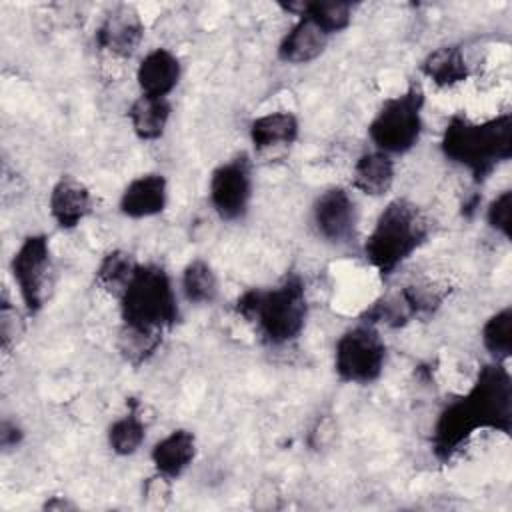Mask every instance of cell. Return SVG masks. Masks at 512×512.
Instances as JSON below:
<instances>
[{
    "instance_id": "cell-27",
    "label": "cell",
    "mask_w": 512,
    "mask_h": 512,
    "mask_svg": "<svg viewBox=\"0 0 512 512\" xmlns=\"http://www.w3.org/2000/svg\"><path fill=\"white\" fill-rule=\"evenodd\" d=\"M486 224L502 238H512V190H502L486 206Z\"/></svg>"
},
{
    "instance_id": "cell-4",
    "label": "cell",
    "mask_w": 512,
    "mask_h": 512,
    "mask_svg": "<svg viewBox=\"0 0 512 512\" xmlns=\"http://www.w3.org/2000/svg\"><path fill=\"white\" fill-rule=\"evenodd\" d=\"M118 300L124 328L160 334L180 322V300L168 270L154 262H138Z\"/></svg>"
},
{
    "instance_id": "cell-31",
    "label": "cell",
    "mask_w": 512,
    "mask_h": 512,
    "mask_svg": "<svg viewBox=\"0 0 512 512\" xmlns=\"http://www.w3.org/2000/svg\"><path fill=\"white\" fill-rule=\"evenodd\" d=\"M76 504L70 502V500H62V496H52L50 500H46L44 504V510H74Z\"/></svg>"
},
{
    "instance_id": "cell-21",
    "label": "cell",
    "mask_w": 512,
    "mask_h": 512,
    "mask_svg": "<svg viewBox=\"0 0 512 512\" xmlns=\"http://www.w3.org/2000/svg\"><path fill=\"white\" fill-rule=\"evenodd\" d=\"M146 440V422L140 412V404L136 400L128 402V410L118 416L106 432L108 448L116 456H132L136 454Z\"/></svg>"
},
{
    "instance_id": "cell-25",
    "label": "cell",
    "mask_w": 512,
    "mask_h": 512,
    "mask_svg": "<svg viewBox=\"0 0 512 512\" xmlns=\"http://www.w3.org/2000/svg\"><path fill=\"white\" fill-rule=\"evenodd\" d=\"M484 350L494 362H508L512 356V308L504 306L486 318L480 330Z\"/></svg>"
},
{
    "instance_id": "cell-7",
    "label": "cell",
    "mask_w": 512,
    "mask_h": 512,
    "mask_svg": "<svg viewBox=\"0 0 512 512\" xmlns=\"http://www.w3.org/2000/svg\"><path fill=\"white\" fill-rule=\"evenodd\" d=\"M54 272L50 238L42 232L24 236L10 258V276L28 316L40 314L48 304L54 288Z\"/></svg>"
},
{
    "instance_id": "cell-29",
    "label": "cell",
    "mask_w": 512,
    "mask_h": 512,
    "mask_svg": "<svg viewBox=\"0 0 512 512\" xmlns=\"http://www.w3.org/2000/svg\"><path fill=\"white\" fill-rule=\"evenodd\" d=\"M172 480H168V478H164V476H160V474H152L146 482H144V486H142V496H146V500L148 502H152V504H156V506H164L168 500H170V496H172Z\"/></svg>"
},
{
    "instance_id": "cell-23",
    "label": "cell",
    "mask_w": 512,
    "mask_h": 512,
    "mask_svg": "<svg viewBox=\"0 0 512 512\" xmlns=\"http://www.w3.org/2000/svg\"><path fill=\"white\" fill-rule=\"evenodd\" d=\"M280 8L292 16L308 14L330 36L344 32L354 18L352 2H282Z\"/></svg>"
},
{
    "instance_id": "cell-14",
    "label": "cell",
    "mask_w": 512,
    "mask_h": 512,
    "mask_svg": "<svg viewBox=\"0 0 512 512\" xmlns=\"http://www.w3.org/2000/svg\"><path fill=\"white\" fill-rule=\"evenodd\" d=\"M330 38L332 36L308 14H300L280 38L276 56L284 64L304 66L318 60L326 52Z\"/></svg>"
},
{
    "instance_id": "cell-19",
    "label": "cell",
    "mask_w": 512,
    "mask_h": 512,
    "mask_svg": "<svg viewBox=\"0 0 512 512\" xmlns=\"http://www.w3.org/2000/svg\"><path fill=\"white\" fill-rule=\"evenodd\" d=\"M128 122L134 136L142 142H156L164 136L172 118L170 98H154L138 94L128 106Z\"/></svg>"
},
{
    "instance_id": "cell-5",
    "label": "cell",
    "mask_w": 512,
    "mask_h": 512,
    "mask_svg": "<svg viewBox=\"0 0 512 512\" xmlns=\"http://www.w3.org/2000/svg\"><path fill=\"white\" fill-rule=\"evenodd\" d=\"M424 104L426 96L418 82L386 98L368 122L372 146L392 158L416 148L424 132Z\"/></svg>"
},
{
    "instance_id": "cell-2",
    "label": "cell",
    "mask_w": 512,
    "mask_h": 512,
    "mask_svg": "<svg viewBox=\"0 0 512 512\" xmlns=\"http://www.w3.org/2000/svg\"><path fill=\"white\" fill-rule=\"evenodd\" d=\"M440 152L448 162L466 170L474 182H484L512 158V116L504 112L474 122L456 114L442 130Z\"/></svg>"
},
{
    "instance_id": "cell-20",
    "label": "cell",
    "mask_w": 512,
    "mask_h": 512,
    "mask_svg": "<svg viewBox=\"0 0 512 512\" xmlns=\"http://www.w3.org/2000/svg\"><path fill=\"white\" fill-rule=\"evenodd\" d=\"M420 72L438 88H454L468 80L470 66L458 44H444L424 56Z\"/></svg>"
},
{
    "instance_id": "cell-1",
    "label": "cell",
    "mask_w": 512,
    "mask_h": 512,
    "mask_svg": "<svg viewBox=\"0 0 512 512\" xmlns=\"http://www.w3.org/2000/svg\"><path fill=\"white\" fill-rule=\"evenodd\" d=\"M234 310L242 320L254 324L264 344L288 346L302 336L308 322L306 282L298 274H288L274 286L250 288L236 298Z\"/></svg>"
},
{
    "instance_id": "cell-30",
    "label": "cell",
    "mask_w": 512,
    "mask_h": 512,
    "mask_svg": "<svg viewBox=\"0 0 512 512\" xmlns=\"http://www.w3.org/2000/svg\"><path fill=\"white\" fill-rule=\"evenodd\" d=\"M22 428L16 424V422H10V420H4L2 422V432H0V442H2V448L8 450V448H16L20 442H22Z\"/></svg>"
},
{
    "instance_id": "cell-13",
    "label": "cell",
    "mask_w": 512,
    "mask_h": 512,
    "mask_svg": "<svg viewBox=\"0 0 512 512\" xmlns=\"http://www.w3.org/2000/svg\"><path fill=\"white\" fill-rule=\"evenodd\" d=\"M94 210L90 188L72 174H62L48 192V212L60 230L78 228Z\"/></svg>"
},
{
    "instance_id": "cell-22",
    "label": "cell",
    "mask_w": 512,
    "mask_h": 512,
    "mask_svg": "<svg viewBox=\"0 0 512 512\" xmlns=\"http://www.w3.org/2000/svg\"><path fill=\"white\" fill-rule=\"evenodd\" d=\"M180 292L194 306H210L220 294V280L210 262L190 260L180 274Z\"/></svg>"
},
{
    "instance_id": "cell-24",
    "label": "cell",
    "mask_w": 512,
    "mask_h": 512,
    "mask_svg": "<svg viewBox=\"0 0 512 512\" xmlns=\"http://www.w3.org/2000/svg\"><path fill=\"white\" fill-rule=\"evenodd\" d=\"M136 266H138V260L130 252L120 248L110 250L98 262L94 270V282L100 290L118 298L126 288L128 280L132 278Z\"/></svg>"
},
{
    "instance_id": "cell-3",
    "label": "cell",
    "mask_w": 512,
    "mask_h": 512,
    "mask_svg": "<svg viewBox=\"0 0 512 512\" xmlns=\"http://www.w3.org/2000/svg\"><path fill=\"white\" fill-rule=\"evenodd\" d=\"M428 234L430 224L420 206L408 198H392L364 240V258L382 278H390L422 248Z\"/></svg>"
},
{
    "instance_id": "cell-10",
    "label": "cell",
    "mask_w": 512,
    "mask_h": 512,
    "mask_svg": "<svg viewBox=\"0 0 512 512\" xmlns=\"http://www.w3.org/2000/svg\"><path fill=\"white\" fill-rule=\"evenodd\" d=\"M312 226L326 244H350L358 228V204L352 192L344 186L322 190L312 202Z\"/></svg>"
},
{
    "instance_id": "cell-16",
    "label": "cell",
    "mask_w": 512,
    "mask_h": 512,
    "mask_svg": "<svg viewBox=\"0 0 512 512\" xmlns=\"http://www.w3.org/2000/svg\"><path fill=\"white\" fill-rule=\"evenodd\" d=\"M198 454L196 434L188 428H174L154 442L150 462L156 474L176 482L192 466Z\"/></svg>"
},
{
    "instance_id": "cell-12",
    "label": "cell",
    "mask_w": 512,
    "mask_h": 512,
    "mask_svg": "<svg viewBox=\"0 0 512 512\" xmlns=\"http://www.w3.org/2000/svg\"><path fill=\"white\" fill-rule=\"evenodd\" d=\"M170 186L162 172H144L134 176L118 198V210L130 220H146L168 208Z\"/></svg>"
},
{
    "instance_id": "cell-17",
    "label": "cell",
    "mask_w": 512,
    "mask_h": 512,
    "mask_svg": "<svg viewBox=\"0 0 512 512\" xmlns=\"http://www.w3.org/2000/svg\"><path fill=\"white\" fill-rule=\"evenodd\" d=\"M396 180V162L390 154L380 152L376 148L362 152L354 166L350 176V186L370 198L386 196Z\"/></svg>"
},
{
    "instance_id": "cell-28",
    "label": "cell",
    "mask_w": 512,
    "mask_h": 512,
    "mask_svg": "<svg viewBox=\"0 0 512 512\" xmlns=\"http://www.w3.org/2000/svg\"><path fill=\"white\" fill-rule=\"evenodd\" d=\"M22 334H24L22 314L16 310V306L4 294L2 302H0V340H2V350L10 352L12 348H16L18 340L22 338Z\"/></svg>"
},
{
    "instance_id": "cell-18",
    "label": "cell",
    "mask_w": 512,
    "mask_h": 512,
    "mask_svg": "<svg viewBox=\"0 0 512 512\" xmlns=\"http://www.w3.org/2000/svg\"><path fill=\"white\" fill-rule=\"evenodd\" d=\"M300 136V120L290 110H272L260 114L248 124V138L256 152L292 146Z\"/></svg>"
},
{
    "instance_id": "cell-6",
    "label": "cell",
    "mask_w": 512,
    "mask_h": 512,
    "mask_svg": "<svg viewBox=\"0 0 512 512\" xmlns=\"http://www.w3.org/2000/svg\"><path fill=\"white\" fill-rule=\"evenodd\" d=\"M388 348L378 326L360 320L334 342V374L344 384H374L386 368Z\"/></svg>"
},
{
    "instance_id": "cell-15",
    "label": "cell",
    "mask_w": 512,
    "mask_h": 512,
    "mask_svg": "<svg viewBox=\"0 0 512 512\" xmlns=\"http://www.w3.org/2000/svg\"><path fill=\"white\" fill-rule=\"evenodd\" d=\"M182 78L180 58L164 46L148 50L136 66V84L140 94L170 98Z\"/></svg>"
},
{
    "instance_id": "cell-26",
    "label": "cell",
    "mask_w": 512,
    "mask_h": 512,
    "mask_svg": "<svg viewBox=\"0 0 512 512\" xmlns=\"http://www.w3.org/2000/svg\"><path fill=\"white\" fill-rule=\"evenodd\" d=\"M160 344H162L160 334L138 332V330H130L124 326H122L120 338H118V350L126 358V362H130L132 366L144 364L156 352V348Z\"/></svg>"
},
{
    "instance_id": "cell-11",
    "label": "cell",
    "mask_w": 512,
    "mask_h": 512,
    "mask_svg": "<svg viewBox=\"0 0 512 512\" xmlns=\"http://www.w3.org/2000/svg\"><path fill=\"white\" fill-rule=\"evenodd\" d=\"M144 20L130 4H118L96 28V44L102 52L118 60H130L144 40Z\"/></svg>"
},
{
    "instance_id": "cell-8",
    "label": "cell",
    "mask_w": 512,
    "mask_h": 512,
    "mask_svg": "<svg viewBox=\"0 0 512 512\" xmlns=\"http://www.w3.org/2000/svg\"><path fill=\"white\" fill-rule=\"evenodd\" d=\"M460 400L478 430L508 434L512 428V378L506 362L484 364Z\"/></svg>"
},
{
    "instance_id": "cell-9",
    "label": "cell",
    "mask_w": 512,
    "mask_h": 512,
    "mask_svg": "<svg viewBox=\"0 0 512 512\" xmlns=\"http://www.w3.org/2000/svg\"><path fill=\"white\" fill-rule=\"evenodd\" d=\"M254 178L252 162L246 154H236L220 162L208 178V202L224 222L242 220L252 204Z\"/></svg>"
}]
</instances>
